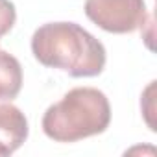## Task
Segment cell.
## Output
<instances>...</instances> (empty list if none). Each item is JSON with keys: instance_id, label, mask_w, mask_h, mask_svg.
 Returning <instances> with one entry per match:
<instances>
[{"instance_id": "2", "label": "cell", "mask_w": 157, "mask_h": 157, "mask_svg": "<svg viewBox=\"0 0 157 157\" xmlns=\"http://www.w3.org/2000/svg\"><path fill=\"white\" fill-rule=\"evenodd\" d=\"M109 122L107 96L94 87H76L44 111L41 126L44 135L56 142H78L104 133Z\"/></svg>"}, {"instance_id": "1", "label": "cell", "mask_w": 157, "mask_h": 157, "mask_svg": "<svg viewBox=\"0 0 157 157\" xmlns=\"http://www.w3.org/2000/svg\"><path fill=\"white\" fill-rule=\"evenodd\" d=\"M35 59L59 68L72 78H93L105 68L104 44L76 22H48L35 30L32 37Z\"/></svg>"}, {"instance_id": "3", "label": "cell", "mask_w": 157, "mask_h": 157, "mask_svg": "<svg viewBox=\"0 0 157 157\" xmlns=\"http://www.w3.org/2000/svg\"><path fill=\"white\" fill-rule=\"evenodd\" d=\"M85 15L109 33H131L150 19L144 0H85Z\"/></svg>"}, {"instance_id": "5", "label": "cell", "mask_w": 157, "mask_h": 157, "mask_svg": "<svg viewBox=\"0 0 157 157\" xmlns=\"http://www.w3.org/2000/svg\"><path fill=\"white\" fill-rule=\"evenodd\" d=\"M22 87V67L19 59L0 50V102H11Z\"/></svg>"}, {"instance_id": "6", "label": "cell", "mask_w": 157, "mask_h": 157, "mask_svg": "<svg viewBox=\"0 0 157 157\" xmlns=\"http://www.w3.org/2000/svg\"><path fill=\"white\" fill-rule=\"evenodd\" d=\"M17 21V10L11 0H0V37H4Z\"/></svg>"}, {"instance_id": "4", "label": "cell", "mask_w": 157, "mask_h": 157, "mask_svg": "<svg viewBox=\"0 0 157 157\" xmlns=\"http://www.w3.org/2000/svg\"><path fill=\"white\" fill-rule=\"evenodd\" d=\"M28 139V120L13 104L0 105V157L11 155Z\"/></svg>"}]
</instances>
